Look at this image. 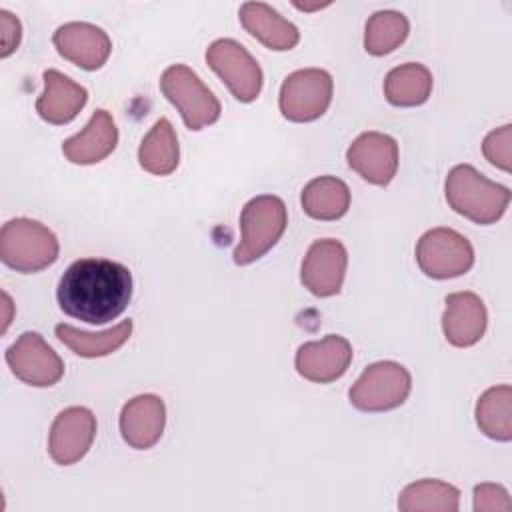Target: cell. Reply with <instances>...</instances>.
<instances>
[{
    "label": "cell",
    "mask_w": 512,
    "mask_h": 512,
    "mask_svg": "<svg viewBox=\"0 0 512 512\" xmlns=\"http://www.w3.org/2000/svg\"><path fill=\"white\" fill-rule=\"evenodd\" d=\"M56 298L64 314L88 324L118 318L132 298L130 270L108 258H80L62 274Z\"/></svg>",
    "instance_id": "obj_1"
},
{
    "label": "cell",
    "mask_w": 512,
    "mask_h": 512,
    "mask_svg": "<svg viewBox=\"0 0 512 512\" xmlns=\"http://www.w3.org/2000/svg\"><path fill=\"white\" fill-rule=\"evenodd\" d=\"M444 194L456 214L484 226L500 220L512 198L510 188L488 180L470 164H458L448 172Z\"/></svg>",
    "instance_id": "obj_2"
},
{
    "label": "cell",
    "mask_w": 512,
    "mask_h": 512,
    "mask_svg": "<svg viewBox=\"0 0 512 512\" xmlns=\"http://www.w3.org/2000/svg\"><path fill=\"white\" fill-rule=\"evenodd\" d=\"M58 252L56 234L38 220L12 218L0 230V260L16 272H40L56 262Z\"/></svg>",
    "instance_id": "obj_3"
},
{
    "label": "cell",
    "mask_w": 512,
    "mask_h": 512,
    "mask_svg": "<svg viewBox=\"0 0 512 512\" xmlns=\"http://www.w3.org/2000/svg\"><path fill=\"white\" fill-rule=\"evenodd\" d=\"M288 226V210L282 198L260 194L248 200L240 214V242L234 248V262L246 266L262 258L282 238Z\"/></svg>",
    "instance_id": "obj_4"
},
{
    "label": "cell",
    "mask_w": 512,
    "mask_h": 512,
    "mask_svg": "<svg viewBox=\"0 0 512 512\" xmlns=\"http://www.w3.org/2000/svg\"><path fill=\"white\" fill-rule=\"evenodd\" d=\"M160 90L190 130H202L220 118L218 98L186 64L168 66L160 76Z\"/></svg>",
    "instance_id": "obj_5"
},
{
    "label": "cell",
    "mask_w": 512,
    "mask_h": 512,
    "mask_svg": "<svg viewBox=\"0 0 512 512\" xmlns=\"http://www.w3.org/2000/svg\"><path fill=\"white\" fill-rule=\"evenodd\" d=\"M410 390V372L394 360H380L364 368L352 384L348 398L362 412H386L402 406Z\"/></svg>",
    "instance_id": "obj_6"
},
{
    "label": "cell",
    "mask_w": 512,
    "mask_h": 512,
    "mask_svg": "<svg viewBox=\"0 0 512 512\" xmlns=\"http://www.w3.org/2000/svg\"><path fill=\"white\" fill-rule=\"evenodd\" d=\"M334 82L322 68H302L288 74L280 86L278 106L290 122H312L320 118L332 102Z\"/></svg>",
    "instance_id": "obj_7"
},
{
    "label": "cell",
    "mask_w": 512,
    "mask_h": 512,
    "mask_svg": "<svg viewBox=\"0 0 512 512\" xmlns=\"http://www.w3.org/2000/svg\"><path fill=\"white\" fill-rule=\"evenodd\" d=\"M420 270L436 280L466 274L474 264V248L466 236L452 228H432L416 244Z\"/></svg>",
    "instance_id": "obj_8"
},
{
    "label": "cell",
    "mask_w": 512,
    "mask_h": 512,
    "mask_svg": "<svg viewBox=\"0 0 512 512\" xmlns=\"http://www.w3.org/2000/svg\"><path fill=\"white\" fill-rule=\"evenodd\" d=\"M208 66L224 80L240 102H254L262 90V68L256 58L236 40L218 38L206 48Z\"/></svg>",
    "instance_id": "obj_9"
},
{
    "label": "cell",
    "mask_w": 512,
    "mask_h": 512,
    "mask_svg": "<svg viewBox=\"0 0 512 512\" xmlns=\"http://www.w3.org/2000/svg\"><path fill=\"white\" fill-rule=\"evenodd\" d=\"M6 364L18 380L36 388L54 386L64 376L62 358L38 332L20 334L6 350Z\"/></svg>",
    "instance_id": "obj_10"
},
{
    "label": "cell",
    "mask_w": 512,
    "mask_h": 512,
    "mask_svg": "<svg viewBox=\"0 0 512 512\" xmlns=\"http://www.w3.org/2000/svg\"><path fill=\"white\" fill-rule=\"evenodd\" d=\"M96 438V416L84 406L58 412L48 434L50 458L60 466L76 464L86 456Z\"/></svg>",
    "instance_id": "obj_11"
},
{
    "label": "cell",
    "mask_w": 512,
    "mask_h": 512,
    "mask_svg": "<svg viewBox=\"0 0 512 512\" xmlns=\"http://www.w3.org/2000/svg\"><path fill=\"white\" fill-rule=\"evenodd\" d=\"M348 266V252L340 240H314L302 260L300 280L310 294L318 298L340 292Z\"/></svg>",
    "instance_id": "obj_12"
},
{
    "label": "cell",
    "mask_w": 512,
    "mask_h": 512,
    "mask_svg": "<svg viewBox=\"0 0 512 512\" xmlns=\"http://www.w3.org/2000/svg\"><path fill=\"white\" fill-rule=\"evenodd\" d=\"M352 346L344 336L328 334L322 340L304 342L294 358L296 372L318 384H328L346 374L352 364Z\"/></svg>",
    "instance_id": "obj_13"
},
{
    "label": "cell",
    "mask_w": 512,
    "mask_h": 512,
    "mask_svg": "<svg viewBox=\"0 0 512 512\" xmlns=\"http://www.w3.org/2000/svg\"><path fill=\"white\" fill-rule=\"evenodd\" d=\"M348 166L366 182L386 186L398 170V144L382 132H362L346 150Z\"/></svg>",
    "instance_id": "obj_14"
},
{
    "label": "cell",
    "mask_w": 512,
    "mask_h": 512,
    "mask_svg": "<svg viewBox=\"0 0 512 512\" xmlns=\"http://www.w3.org/2000/svg\"><path fill=\"white\" fill-rule=\"evenodd\" d=\"M52 42L64 60L82 70L102 68L112 52L108 34L90 22H66L58 26Z\"/></svg>",
    "instance_id": "obj_15"
},
{
    "label": "cell",
    "mask_w": 512,
    "mask_h": 512,
    "mask_svg": "<svg viewBox=\"0 0 512 512\" xmlns=\"http://www.w3.org/2000/svg\"><path fill=\"white\" fill-rule=\"evenodd\" d=\"M166 406L156 394H140L128 400L120 412V434L130 448L148 450L164 432Z\"/></svg>",
    "instance_id": "obj_16"
},
{
    "label": "cell",
    "mask_w": 512,
    "mask_h": 512,
    "mask_svg": "<svg viewBox=\"0 0 512 512\" xmlns=\"http://www.w3.org/2000/svg\"><path fill=\"white\" fill-rule=\"evenodd\" d=\"M442 330L456 348H468L480 342L486 332L488 312L482 298L474 292H454L446 296Z\"/></svg>",
    "instance_id": "obj_17"
},
{
    "label": "cell",
    "mask_w": 512,
    "mask_h": 512,
    "mask_svg": "<svg viewBox=\"0 0 512 512\" xmlns=\"http://www.w3.org/2000/svg\"><path fill=\"white\" fill-rule=\"evenodd\" d=\"M118 144V128L108 110L100 108L92 114L82 132L62 142V154L72 164L88 166L108 158Z\"/></svg>",
    "instance_id": "obj_18"
},
{
    "label": "cell",
    "mask_w": 512,
    "mask_h": 512,
    "mask_svg": "<svg viewBox=\"0 0 512 512\" xmlns=\"http://www.w3.org/2000/svg\"><path fill=\"white\" fill-rule=\"evenodd\" d=\"M44 92L36 100L38 116L48 124H68L88 102V90L68 78L66 74L50 68L44 72Z\"/></svg>",
    "instance_id": "obj_19"
},
{
    "label": "cell",
    "mask_w": 512,
    "mask_h": 512,
    "mask_svg": "<svg viewBox=\"0 0 512 512\" xmlns=\"http://www.w3.org/2000/svg\"><path fill=\"white\" fill-rule=\"evenodd\" d=\"M238 16L244 30L270 50L286 52L300 42L298 28L264 2H244Z\"/></svg>",
    "instance_id": "obj_20"
},
{
    "label": "cell",
    "mask_w": 512,
    "mask_h": 512,
    "mask_svg": "<svg viewBox=\"0 0 512 512\" xmlns=\"http://www.w3.org/2000/svg\"><path fill=\"white\" fill-rule=\"evenodd\" d=\"M132 326L134 324L128 318V320H122L120 324H116L104 332H98V334L74 328L70 324H58L54 328V332H56V338L64 346H68L76 356L100 358V356H108V354L116 352L118 348H122L132 334Z\"/></svg>",
    "instance_id": "obj_21"
},
{
    "label": "cell",
    "mask_w": 512,
    "mask_h": 512,
    "mask_svg": "<svg viewBox=\"0 0 512 512\" xmlns=\"http://www.w3.org/2000/svg\"><path fill=\"white\" fill-rule=\"evenodd\" d=\"M138 162L142 170L154 176H168L178 168L180 146L178 136L168 118H160L138 146Z\"/></svg>",
    "instance_id": "obj_22"
},
{
    "label": "cell",
    "mask_w": 512,
    "mask_h": 512,
    "mask_svg": "<svg viewBox=\"0 0 512 512\" xmlns=\"http://www.w3.org/2000/svg\"><path fill=\"white\" fill-rule=\"evenodd\" d=\"M300 202L314 220H338L350 208V188L336 176H318L302 188Z\"/></svg>",
    "instance_id": "obj_23"
},
{
    "label": "cell",
    "mask_w": 512,
    "mask_h": 512,
    "mask_svg": "<svg viewBox=\"0 0 512 512\" xmlns=\"http://www.w3.org/2000/svg\"><path fill=\"white\" fill-rule=\"evenodd\" d=\"M432 72L418 62L392 68L384 78V96L392 106L410 108L424 104L432 94Z\"/></svg>",
    "instance_id": "obj_24"
},
{
    "label": "cell",
    "mask_w": 512,
    "mask_h": 512,
    "mask_svg": "<svg viewBox=\"0 0 512 512\" xmlns=\"http://www.w3.org/2000/svg\"><path fill=\"white\" fill-rule=\"evenodd\" d=\"M460 506V490L436 478H424L408 484L398 496L402 512H456Z\"/></svg>",
    "instance_id": "obj_25"
},
{
    "label": "cell",
    "mask_w": 512,
    "mask_h": 512,
    "mask_svg": "<svg viewBox=\"0 0 512 512\" xmlns=\"http://www.w3.org/2000/svg\"><path fill=\"white\" fill-rule=\"evenodd\" d=\"M476 424L492 440H512V388L508 384L488 388L476 402Z\"/></svg>",
    "instance_id": "obj_26"
},
{
    "label": "cell",
    "mask_w": 512,
    "mask_h": 512,
    "mask_svg": "<svg viewBox=\"0 0 512 512\" xmlns=\"http://www.w3.org/2000/svg\"><path fill=\"white\" fill-rule=\"evenodd\" d=\"M410 22L398 10L374 12L364 28V48L372 56H384L396 50L408 36Z\"/></svg>",
    "instance_id": "obj_27"
},
{
    "label": "cell",
    "mask_w": 512,
    "mask_h": 512,
    "mask_svg": "<svg viewBox=\"0 0 512 512\" xmlns=\"http://www.w3.org/2000/svg\"><path fill=\"white\" fill-rule=\"evenodd\" d=\"M510 142H512V126L510 124H504V126L492 130L482 142L484 158L492 166H496L504 172L512 170V164H510L512 162V144Z\"/></svg>",
    "instance_id": "obj_28"
},
{
    "label": "cell",
    "mask_w": 512,
    "mask_h": 512,
    "mask_svg": "<svg viewBox=\"0 0 512 512\" xmlns=\"http://www.w3.org/2000/svg\"><path fill=\"white\" fill-rule=\"evenodd\" d=\"M474 510L476 512H484V510L508 512V510H512L508 490L500 484H490V482L474 486Z\"/></svg>",
    "instance_id": "obj_29"
},
{
    "label": "cell",
    "mask_w": 512,
    "mask_h": 512,
    "mask_svg": "<svg viewBox=\"0 0 512 512\" xmlns=\"http://www.w3.org/2000/svg\"><path fill=\"white\" fill-rule=\"evenodd\" d=\"M0 28H2V50L0 56L8 58L20 44L22 38V26L20 20L10 14L8 10H0Z\"/></svg>",
    "instance_id": "obj_30"
}]
</instances>
